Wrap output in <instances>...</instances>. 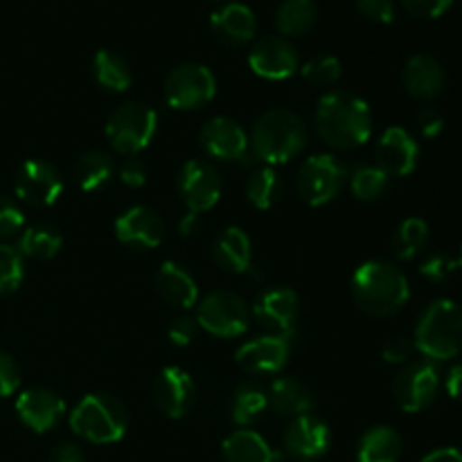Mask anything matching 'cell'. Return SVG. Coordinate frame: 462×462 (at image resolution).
Here are the masks:
<instances>
[{"mask_svg": "<svg viewBox=\"0 0 462 462\" xmlns=\"http://www.w3.org/2000/svg\"><path fill=\"white\" fill-rule=\"evenodd\" d=\"M203 152L219 161H244L248 153V135L233 117H212L199 134Z\"/></svg>", "mask_w": 462, "mask_h": 462, "instance_id": "e0dca14e", "label": "cell"}, {"mask_svg": "<svg viewBox=\"0 0 462 462\" xmlns=\"http://www.w3.org/2000/svg\"><path fill=\"white\" fill-rule=\"evenodd\" d=\"M21 386V370L9 352L0 350V397H9Z\"/></svg>", "mask_w": 462, "mask_h": 462, "instance_id": "60d3db41", "label": "cell"}, {"mask_svg": "<svg viewBox=\"0 0 462 462\" xmlns=\"http://www.w3.org/2000/svg\"><path fill=\"white\" fill-rule=\"evenodd\" d=\"M153 402L171 420H180L192 411L197 402V386L189 373L179 365H167L156 374L152 386Z\"/></svg>", "mask_w": 462, "mask_h": 462, "instance_id": "5bb4252c", "label": "cell"}, {"mask_svg": "<svg viewBox=\"0 0 462 462\" xmlns=\"http://www.w3.org/2000/svg\"><path fill=\"white\" fill-rule=\"evenodd\" d=\"M199 325L194 319H188V316H180V319L171 320L170 329H167V337L174 343L176 347H185L197 338Z\"/></svg>", "mask_w": 462, "mask_h": 462, "instance_id": "ee69618b", "label": "cell"}, {"mask_svg": "<svg viewBox=\"0 0 462 462\" xmlns=\"http://www.w3.org/2000/svg\"><path fill=\"white\" fill-rule=\"evenodd\" d=\"M129 427L126 406L117 397L90 393L70 413V429L93 445H113L122 440Z\"/></svg>", "mask_w": 462, "mask_h": 462, "instance_id": "5b68a950", "label": "cell"}, {"mask_svg": "<svg viewBox=\"0 0 462 462\" xmlns=\"http://www.w3.org/2000/svg\"><path fill=\"white\" fill-rule=\"evenodd\" d=\"M269 406L280 415H289V418H300V415H310L316 406V397L307 383L293 377H280L271 383L269 393Z\"/></svg>", "mask_w": 462, "mask_h": 462, "instance_id": "d4e9b609", "label": "cell"}, {"mask_svg": "<svg viewBox=\"0 0 462 462\" xmlns=\"http://www.w3.org/2000/svg\"><path fill=\"white\" fill-rule=\"evenodd\" d=\"M415 122H418V129L424 138H438L442 134V129H445V117L433 106H424L418 113V120Z\"/></svg>", "mask_w": 462, "mask_h": 462, "instance_id": "bcb514c9", "label": "cell"}, {"mask_svg": "<svg viewBox=\"0 0 462 462\" xmlns=\"http://www.w3.org/2000/svg\"><path fill=\"white\" fill-rule=\"evenodd\" d=\"M248 66L262 79L282 81L296 75L300 59L298 50L284 36H264L251 48Z\"/></svg>", "mask_w": 462, "mask_h": 462, "instance_id": "4fadbf2b", "label": "cell"}, {"mask_svg": "<svg viewBox=\"0 0 462 462\" xmlns=\"http://www.w3.org/2000/svg\"><path fill=\"white\" fill-rule=\"evenodd\" d=\"M269 406V397L255 383H244L233 395V420L237 424H251Z\"/></svg>", "mask_w": 462, "mask_h": 462, "instance_id": "d590c367", "label": "cell"}, {"mask_svg": "<svg viewBox=\"0 0 462 462\" xmlns=\"http://www.w3.org/2000/svg\"><path fill=\"white\" fill-rule=\"evenodd\" d=\"M93 77L97 86L111 93H122L131 86L134 75H131V66L122 54L113 52V50H99L93 59Z\"/></svg>", "mask_w": 462, "mask_h": 462, "instance_id": "f546056e", "label": "cell"}, {"mask_svg": "<svg viewBox=\"0 0 462 462\" xmlns=\"http://www.w3.org/2000/svg\"><path fill=\"white\" fill-rule=\"evenodd\" d=\"M120 180L126 188H143L147 183V170L138 158H126L120 167Z\"/></svg>", "mask_w": 462, "mask_h": 462, "instance_id": "7dc6e473", "label": "cell"}, {"mask_svg": "<svg viewBox=\"0 0 462 462\" xmlns=\"http://www.w3.org/2000/svg\"><path fill=\"white\" fill-rule=\"evenodd\" d=\"M224 460L226 462H273L275 451L264 438L251 429H239L230 433L224 440Z\"/></svg>", "mask_w": 462, "mask_h": 462, "instance_id": "83f0119b", "label": "cell"}, {"mask_svg": "<svg viewBox=\"0 0 462 462\" xmlns=\"http://www.w3.org/2000/svg\"><path fill=\"white\" fill-rule=\"evenodd\" d=\"M16 413L27 429L34 433H48L61 422L66 402L48 388H30L18 395Z\"/></svg>", "mask_w": 462, "mask_h": 462, "instance_id": "ffe728a7", "label": "cell"}, {"mask_svg": "<svg viewBox=\"0 0 462 462\" xmlns=\"http://www.w3.org/2000/svg\"><path fill=\"white\" fill-rule=\"evenodd\" d=\"M156 291L167 305L179 307V310H189L199 300L197 280L185 266L176 262H162L156 273Z\"/></svg>", "mask_w": 462, "mask_h": 462, "instance_id": "cb8c5ba5", "label": "cell"}, {"mask_svg": "<svg viewBox=\"0 0 462 462\" xmlns=\"http://www.w3.org/2000/svg\"><path fill=\"white\" fill-rule=\"evenodd\" d=\"M429 244V226L420 217H409L397 226L393 235V251L400 260H413L427 248Z\"/></svg>", "mask_w": 462, "mask_h": 462, "instance_id": "836d02e7", "label": "cell"}, {"mask_svg": "<svg viewBox=\"0 0 462 462\" xmlns=\"http://www.w3.org/2000/svg\"><path fill=\"white\" fill-rule=\"evenodd\" d=\"M404 449L402 436L393 427L379 424V427L368 429L361 436L359 447H356V460L359 462H397Z\"/></svg>", "mask_w": 462, "mask_h": 462, "instance_id": "4316f807", "label": "cell"}, {"mask_svg": "<svg viewBox=\"0 0 462 462\" xmlns=\"http://www.w3.org/2000/svg\"><path fill=\"white\" fill-rule=\"evenodd\" d=\"M212 257L219 269L228 271V273H246L251 269V239L237 226L221 230L217 235L215 244H212Z\"/></svg>", "mask_w": 462, "mask_h": 462, "instance_id": "484cf974", "label": "cell"}, {"mask_svg": "<svg viewBox=\"0 0 462 462\" xmlns=\"http://www.w3.org/2000/svg\"><path fill=\"white\" fill-rule=\"evenodd\" d=\"M210 27L212 34L224 45H244L255 36L257 18L246 5L228 3L212 14Z\"/></svg>", "mask_w": 462, "mask_h": 462, "instance_id": "603a6c76", "label": "cell"}, {"mask_svg": "<svg viewBox=\"0 0 462 462\" xmlns=\"http://www.w3.org/2000/svg\"><path fill=\"white\" fill-rule=\"evenodd\" d=\"M316 131L334 149L361 147L373 134L368 102L346 90L323 95L316 104Z\"/></svg>", "mask_w": 462, "mask_h": 462, "instance_id": "6da1fadb", "label": "cell"}, {"mask_svg": "<svg viewBox=\"0 0 462 462\" xmlns=\"http://www.w3.org/2000/svg\"><path fill=\"white\" fill-rule=\"evenodd\" d=\"M402 79H404L406 90L415 99H422V102L436 99L447 86L445 68L431 54H415V57H411L406 61L404 72H402Z\"/></svg>", "mask_w": 462, "mask_h": 462, "instance_id": "7402d4cb", "label": "cell"}, {"mask_svg": "<svg viewBox=\"0 0 462 462\" xmlns=\"http://www.w3.org/2000/svg\"><path fill=\"white\" fill-rule=\"evenodd\" d=\"M356 7L368 21L386 23L395 21V0H356Z\"/></svg>", "mask_w": 462, "mask_h": 462, "instance_id": "b9f144b4", "label": "cell"}, {"mask_svg": "<svg viewBox=\"0 0 462 462\" xmlns=\"http://www.w3.org/2000/svg\"><path fill=\"white\" fill-rule=\"evenodd\" d=\"M23 224H25V217H23L21 208L9 197L0 194V239L14 237L16 233H21Z\"/></svg>", "mask_w": 462, "mask_h": 462, "instance_id": "ab89813d", "label": "cell"}, {"mask_svg": "<svg viewBox=\"0 0 462 462\" xmlns=\"http://www.w3.org/2000/svg\"><path fill=\"white\" fill-rule=\"evenodd\" d=\"M413 346L431 361H449L462 352V307L454 300L431 302L415 325Z\"/></svg>", "mask_w": 462, "mask_h": 462, "instance_id": "277c9868", "label": "cell"}, {"mask_svg": "<svg viewBox=\"0 0 462 462\" xmlns=\"http://www.w3.org/2000/svg\"><path fill=\"white\" fill-rule=\"evenodd\" d=\"M165 102L176 111L203 108L217 93V79L201 63H180L165 77Z\"/></svg>", "mask_w": 462, "mask_h": 462, "instance_id": "52a82bcc", "label": "cell"}, {"mask_svg": "<svg viewBox=\"0 0 462 462\" xmlns=\"http://www.w3.org/2000/svg\"><path fill=\"white\" fill-rule=\"evenodd\" d=\"M420 462H462V451L456 449V447H440V449L424 456Z\"/></svg>", "mask_w": 462, "mask_h": 462, "instance_id": "681fc988", "label": "cell"}, {"mask_svg": "<svg viewBox=\"0 0 462 462\" xmlns=\"http://www.w3.org/2000/svg\"><path fill=\"white\" fill-rule=\"evenodd\" d=\"M347 180V170L332 153H316L302 162L298 171V192L310 206L334 201Z\"/></svg>", "mask_w": 462, "mask_h": 462, "instance_id": "ba28073f", "label": "cell"}, {"mask_svg": "<svg viewBox=\"0 0 462 462\" xmlns=\"http://www.w3.org/2000/svg\"><path fill=\"white\" fill-rule=\"evenodd\" d=\"M440 391V373L431 361H413L397 373L393 397L406 413H420L436 402Z\"/></svg>", "mask_w": 462, "mask_h": 462, "instance_id": "30bf717a", "label": "cell"}, {"mask_svg": "<svg viewBox=\"0 0 462 462\" xmlns=\"http://www.w3.org/2000/svg\"><path fill=\"white\" fill-rule=\"evenodd\" d=\"M305 144L307 126L302 117L289 108H271L253 125L248 147L266 165H282L293 161Z\"/></svg>", "mask_w": 462, "mask_h": 462, "instance_id": "3957f363", "label": "cell"}, {"mask_svg": "<svg viewBox=\"0 0 462 462\" xmlns=\"http://www.w3.org/2000/svg\"><path fill=\"white\" fill-rule=\"evenodd\" d=\"M350 189L359 201H377L383 194L388 192V185H391V176L383 174L377 165H364L356 167L350 176Z\"/></svg>", "mask_w": 462, "mask_h": 462, "instance_id": "e575fe53", "label": "cell"}, {"mask_svg": "<svg viewBox=\"0 0 462 462\" xmlns=\"http://www.w3.org/2000/svg\"><path fill=\"white\" fill-rule=\"evenodd\" d=\"M116 237L135 251H149L161 246L165 237V221L153 208L134 206L117 217Z\"/></svg>", "mask_w": 462, "mask_h": 462, "instance_id": "9a60e30c", "label": "cell"}, {"mask_svg": "<svg viewBox=\"0 0 462 462\" xmlns=\"http://www.w3.org/2000/svg\"><path fill=\"white\" fill-rule=\"evenodd\" d=\"M329 447H332V431L323 420L314 415L293 418L284 431V451L296 460L311 462L323 458Z\"/></svg>", "mask_w": 462, "mask_h": 462, "instance_id": "2e32d148", "label": "cell"}, {"mask_svg": "<svg viewBox=\"0 0 462 462\" xmlns=\"http://www.w3.org/2000/svg\"><path fill=\"white\" fill-rule=\"evenodd\" d=\"M284 183L273 167H262L248 179L246 197L257 210H271L282 199Z\"/></svg>", "mask_w": 462, "mask_h": 462, "instance_id": "d6a6232c", "label": "cell"}, {"mask_svg": "<svg viewBox=\"0 0 462 462\" xmlns=\"http://www.w3.org/2000/svg\"><path fill=\"white\" fill-rule=\"evenodd\" d=\"M377 167L388 176H409L418 167L420 147L413 135L402 126H391L374 147Z\"/></svg>", "mask_w": 462, "mask_h": 462, "instance_id": "ac0fdd59", "label": "cell"}, {"mask_svg": "<svg viewBox=\"0 0 462 462\" xmlns=\"http://www.w3.org/2000/svg\"><path fill=\"white\" fill-rule=\"evenodd\" d=\"M316 18H319V7L314 0H284L275 12V27L284 39L302 36L316 25Z\"/></svg>", "mask_w": 462, "mask_h": 462, "instance_id": "4dcf8cb0", "label": "cell"}, {"mask_svg": "<svg viewBox=\"0 0 462 462\" xmlns=\"http://www.w3.org/2000/svg\"><path fill=\"white\" fill-rule=\"evenodd\" d=\"M402 5L415 18H440L442 14L449 12L454 0H402Z\"/></svg>", "mask_w": 462, "mask_h": 462, "instance_id": "7bdbcfd3", "label": "cell"}, {"mask_svg": "<svg viewBox=\"0 0 462 462\" xmlns=\"http://www.w3.org/2000/svg\"><path fill=\"white\" fill-rule=\"evenodd\" d=\"M50 462H86V456L81 447L75 445V442H61L50 454Z\"/></svg>", "mask_w": 462, "mask_h": 462, "instance_id": "c3c4849f", "label": "cell"}, {"mask_svg": "<svg viewBox=\"0 0 462 462\" xmlns=\"http://www.w3.org/2000/svg\"><path fill=\"white\" fill-rule=\"evenodd\" d=\"M158 131V116L143 102H125L108 116L106 138L117 153L126 158L138 156L149 147Z\"/></svg>", "mask_w": 462, "mask_h": 462, "instance_id": "8992f818", "label": "cell"}, {"mask_svg": "<svg viewBox=\"0 0 462 462\" xmlns=\"http://www.w3.org/2000/svg\"><path fill=\"white\" fill-rule=\"evenodd\" d=\"M291 347H289L287 337H260L244 343L237 350L239 368L251 374H278L287 365Z\"/></svg>", "mask_w": 462, "mask_h": 462, "instance_id": "44dd1931", "label": "cell"}, {"mask_svg": "<svg viewBox=\"0 0 462 462\" xmlns=\"http://www.w3.org/2000/svg\"><path fill=\"white\" fill-rule=\"evenodd\" d=\"M179 194L188 212L201 215L219 203L221 176L210 162L188 161L179 171Z\"/></svg>", "mask_w": 462, "mask_h": 462, "instance_id": "7c38bea8", "label": "cell"}, {"mask_svg": "<svg viewBox=\"0 0 462 462\" xmlns=\"http://www.w3.org/2000/svg\"><path fill=\"white\" fill-rule=\"evenodd\" d=\"M456 269H458V264H456L454 257H449L447 253H433V255H429L427 260L422 262L420 273L427 280H431V282L440 284L447 282V280L456 273Z\"/></svg>", "mask_w": 462, "mask_h": 462, "instance_id": "f35d334b", "label": "cell"}, {"mask_svg": "<svg viewBox=\"0 0 462 462\" xmlns=\"http://www.w3.org/2000/svg\"><path fill=\"white\" fill-rule=\"evenodd\" d=\"M257 323L271 329L278 337H287L296 328L298 314H300V300L298 293L289 287H273L262 293L253 305Z\"/></svg>", "mask_w": 462, "mask_h": 462, "instance_id": "d6986e66", "label": "cell"}, {"mask_svg": "<svg viewBox=\"0 0 462 462\" xmlns=\"http://www.w3.org/2000/svg\"><path fill=\"white\" fill-rule=\"evenodd\" d=\"M456 264H458V269L462 271V251H460V257H458V260H456Z\"/></svg>", "mask_w": 462, "mask_h": 462, "instance_id": "816d5d0a", "label": "cell"}, {"mask_svg": "<svg viewBox=\"0 0 462 462\" xmlns=\"http://www.w3.org/2000/svg\"><path fill=\"white\" fill-rule=\"evenodd\" d=\"M14 189H16V197L27 206L48 208L54 206L61 197L63 179L54 165L32 158L16 170Z\"/></svg>", "mask_w": 462, "mask_h": 462, "instance_id": "8fae6325", "label": "cell"}, {"mask_svg": "<svg viewBox=\"0 0 462 462\" xmlns=\"http://www.w3.org/2000/svg\"><path fill=\"white\" fill-rule=\"evenodd\" d=\"M25 278V262L18 248L0 244V296L16 291Z\"/></svg>", "mask_w": 462, "mask_h": 462, "instance_id": "8d00e7d4", "label": "cell"}, {"mask_svg": "<svg viewBox=\"0 0 462 462\" xmlns=\"http://www.w3.org/2000/svg\"><path fill=\"white\" fill-rule=\"evenodd\" d=\"M413 343L409 341V338L404 337H395V338H388L386 343H383V361L386 364H406V361L411 359V355H413Z\"/></svg>", "mask_w": 462, "mask_h": 462, "instance_id": "f6af8a7d", "label": "cell"}, {"mask_svg": "<svg viewBox=\"0 0 462 462\" xmlns=\"http://www.w3.org/2000/svg\"><path fill=\"white\" fill-rule=\"evenodd\" d=\"M302 77L314 86H334L341 79V61L332 54H319L302 66Z\"/></svg>", "mask_w": 462, "mask_h": 462, "instance_id": "74e56055", "label": "cell"}, {"mask_svg": "<svg viewBox=\"0 0 462 462\" xmlns=\"http://www.w3.org/2000/svg\"><path fill=\"white\" fill-rule=\"evenodd\" d=\"M352 298L364 314L373 319H391L404 310L411 298L406 275L393 262H364L352 275Z\"/></svg>", "mask_w": 462, "mask_h": 462, "instance_id": "7a4b0ae2", "label": "cell"}, {"mask_svg": "<svg viewBox=\"0 0 462 462\" xmlns=\"http://www.w3.org/2000/svg\"><path fill=\"white\" fill-rule=\"evenodd\" d=\"M113 174H116L113 158L99 149L86 152L75 165V183L81 192H97L113 179Z\"/></svg>", "mask_w": 462, "mask_h": 462, "instance_id": "f1b7e54d", "label": "cell"}, {"mask_svg": "<svg viewBox=\"0 0 462 462\" xmlns=\"http://www.w3.org/2000/svg\"><path fill=\"white\" fill-rule=\"evenodd\" d=\"M447 393H449L454 400L462 402V364L454 365L447 374Z\"/></svg>", "mask_w": 462, "mask_h": 462, "instance_id": "f907efd6", "label": "cell"}, {"mask_svg": "<svg viewBox=\"0 0 462 462\" xmlns=\"http://www.w3.org/2000/svg\"><path fill=\"white\" fill-rule=\"evenodd\" d=\"M63 246V237L57 228L48 224H34L18 237V253L32 260H52Z\"/></svg>", "mask_w": 462, "mask_h": 462, "instance_id": "1f68e13d", "label": "cell"}, {"mask_svg": "<svg viewBox=\"0 0 462 462\" xmlns=\"http://www.w3.org/2000/svg\"><path fill=\"white\" fill-rule=\"evenodd\" d=\"M197 325L219 338L242 337L248 329V307L237 293L212 291L199 302Z\"/></svg>", "mask_w": 462, "mask_h": 462, "instance_id": "9c48e42d", "label": "cell"}]
</instances>
